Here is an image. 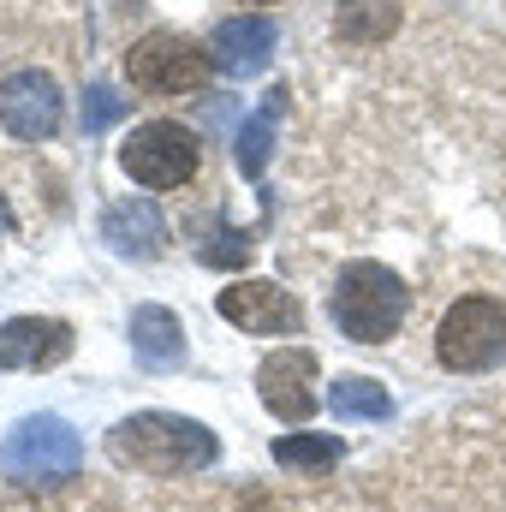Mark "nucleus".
Masks as SVG:
<instances>
[{
  "instance_id": "nucleus-1",
  "label": "nucleus",
  "mask_w": 506,
  "mask_h": 512,
  "mask_svg": "<svg viewBox=\"0 0 506 512\" xmlns=\"http://www.w3.org/2000/svg\"><path fill=\"white\" fill-rule=\"evenodd\" d=\"M108 453L131 471H149V477H185V471L215 465V435L197 417L137 411V417L108 429Z\"/></svg>"
},
{
  "instance_id": "nucleus-2",
  "label": "nucleus",
  "mask_w": 506,
  "mask_h": 512,
  "mask_svg": "<svg viewBox=\"0 0 506 512\" xmlns=\"http://www.w3.org/2000/svg\"><path fill=\"white\" fill-rule=\"evenodd\" d=\"M405 310H411V292H405V280L387 262H346L340 268V280H334V322H340L346 340H358V346L393 340Z\"/></svg>"
},
{
  "instance_id": "nucleus-3",
  "label": "nucleus",
  "mask_w": 506,
  "mask_h": 512,
  "mask_svg": "<svg viewBox=\"0 0 506 512\" xmlns=\"http://www.w3.org/2000/svg\"><path fill=\"white\" fill-rule=\"evenodd\" d=\"M78 465H84V441H78V429H72L66 417H54V411H36V417L12 423V435L0 441V471H6L12 483H24V489H54V483H66Z\"/></svg>"
},
{
  "instance_id": "nucleus-4",
  "label": "nucleus",
  "mask_w": 506,
  "mask_h": 512,
  "mask_svg": "<svg viewBox=\"0 0 506 512\" xmlns=\"http://www.w3.org/2000/svg\"><path fill=\"white\" fill-rule=\"evenodd\" d=\"M435 358L459 376H483L506 364V304L501 298H459L441 316L435 334Z\"/></svg>"
},
{
  "instance_id": "nucleus-5",
  "label": "nucleus",
  "mask_w": 506,
  "mask_h": 512,
  "mask_svg": "<svg viewBox=\"0 0 506 512\" xmlns=\"http://www.w3.org/2000/svg\"><path fill=\"white\" fill-rule=\"evenodd\" d=\"M209 72H215V60L179 30H149L126 48V78L143 96H197L209 84Z\"/></svg>"
},
{
  "instance_id": "nucleus-6",
  "label": "nucleus",
  "mask_w": 506,
  "mask_h": 512,
  "mask_svg": "<svg viewBox=\"0 0 506 512\" xmlns=\"http://www.w3.org/2000/svg\"><path fill=\"white\" fill-rule=\"evenodd\" d=\"M197 161H203L197 131L179 126V120H149V126L131 131L126 149H120V167L143 191H179V185H191Z\"/></svg>"
},
{
  "instance_id": "nucleus-7",
  "label": "nucleus",
  "mask_w": 506,
  "mask_h": 512,
  "mask_svg": "<svg viewBox=\"0 0 506 512\" xmlns=\"http://www.w3.org/2000/svg\"><path fill=\"white\" fill-rule=\"evenodd\" d=\"M60 120H66V102H60V84H54L48 72L24 66V72H12V78L0 84V126L12 131V137L48 143V137L60 131Z\"/></svg>"
},
{
  "instance_id": "nucleus-8",
  "label": "nucleus",
  "mask_w": 506,
  "mask_h": 512,
  "mask_svg": "<svg viewBox=\"0 0 506 512\" xmlns=\"http://www.w3.org/2000/svg\"><path fill=\"white\" fill-rule=\"evenodd\" d=\"M215 310L233 328H245V334H298L304 328V304L286 286H274V280H239V286H227L215 298Z\"/></svg>"
},
{
  "instance_id": "nucleus-9",
  "label": "nucleus",
  "mask_w": 506,
  "mask_h": 512,
  "mask_svg": "<svg viewBox=\"0 0 506 512\" xmlns=\"http://www.w3.org/2000/svg\"><path fill=\"white\" fill-rule=\"evenodd\" d=\"M256 387H262V405L286 423H304L316 411V352L304 346H286V352H268L262 370H256Z\"/></svg>"
},
{
  "instance_id": "nucleus-10",
  "label": "nucleus",
  "mask_w": 506,
  "mask_h": 512,
  "mask_svg": "<svg viewBox=\"0 0 506 512\" xmlns=\"http://www.w3.org/2000/svg\"><path fill=\"white\" fill-rule=\"evenodd\" d=\"M72 358V328L60 316H12L0 322V370H54Z\"/></svg>"
},
{
  "instance_id": "nucleus-11",
  "label": "nucleus",
  "mask_w": 506,
  "mask_h": 512,
  "mask_svg": "<svg viewBox=\"0 0 506 512\" xmlns=\"http://www.w3.org/2000/svg\"><path fill=\"white\" fill-rule=\"evenodd\" d=\"M209 60H215V72H227V78H256V72L274 60V24L256 18V12L221 18L215 36H209Z\"/></svg>"
},
{
  "instance_id": "nucleus-12",
  "label": "nucleus",
  "mask_w": 506,
  "mask_h": 512,
  "mask_svg": "<svg viewBox=\"0 0 506 512\" xmlns=\"http://www.w3.org/2000/svg\"><path fill=\"white\" fill-rule=\"evenodd\" d=\"M102 239H108L120 256L149 262V256H161V245H167V221L155 215L149 197H120V203L102 215Z\"/></svg>"
},
{
  "instance_id": "nucleus-13",
  "label": "nucleus",
  "mask_w": 506,
  "mask_h": 512,
  "mask_svg": "<svg viewBox=\"0 0 506 512\" xmlns=\"http://www.w3.org/2000/svg\"><path fill=\"white\" fill-rule=\"evenodd\" d=\"M131 334V352L149 364V370H173L179 358H185V328H179V316L173 310H161V304H137L126 322Z\"/></svg>"
},
{
  "instance_id": "nucleus-14",
  "label": "nucleus",
  "mask_w": 506,
  "mask_h": 512,
  "mask_svg": "<svg viewBox=\"0 0 506 512\" xmlns=\"http://www.w3.org/2000/svg\"><path fill=\"white\" fill-rule=\"evenodd\" d=\"M399 18H405L399 0H340V6H334L340 42H387V36L399 30Z\"/></svg>"
},
{
  "instance_id": "nucleus-15",
  "label": "nucleus",
  "mask_w": 506,
  "mask_h": 512,
  "mask_svg": "<svg viewBox=\"0 0 506 512\" xmlns=\"http://www.w3.org/2000/svg\"><path fill=\"white\" fill-rule=\"evenodd\" d=\"M274 120H280V90H274V96H262V108H256L251 120L239 126L233 161H239V173H245V179H262V167H268V149H274Z\"/></svg>"
},
{
  "instance_id": "nucleus-16",
  "label": "nucleus",
  "mask_w": 506,
  "mask_h": 512,
  "mask_svg": "<svg viewBox=\"0 0 506 512\" xmlns=\"http://www.w3.org/2000/svg\"><path fill=\"white\" fill-rule=\"evenodd\" d=\"M328 405H334V417H352V423H381L393 411L387 387L370 382V376H340V382L328 387Z\"/></svg>"
},
{
  "instance_id": "nucleus-17",
  "label": "nucleus",
  "mask_w": 506,
  "mask_h": 512,
  "mask_svg": "<svg viewBox=\"0 0 506 512\" xmlns=\"http://www.w3.org/2000/svg\"><path fill=\"white\" fill-rule=\"evenodd\" d=\"M340 453L346 447L334 435H280L274 441V465H286V471H334Z\"/></svg>"
},
{
  "instance_id": "nucleus-18",
  "label": "nucleus",
  "mask_w": 506,
  "mask_h": 512,
  "mask_svg": "<svg viewBox=\"0 0 506 512\" xmlns=\"http://www.w3.org/2000/svg\"><path fill=\"white\" fill-rule=\"evenodd\" d=\"M120 114H126V102H120L108 84H90V90H84V114H78V126H84V137H96V131L114 126Z\"/></svg>"
},
{
  "instance_id": "nucleus-19",
  "label": "nucleus",
  "mask_w": 506,
  "mask_h": 512,
  "mask_svg": "<svg viewBox=\"0 0 506 512\" xmlns=\"http://www.w3.org/2000/svg\"><path fill=\"white\" fill-rule=\"evenodd\" d=\"M251 256H256V239L239 233V227H227V233H215V239L203 245V262H209V268H245Z\"/></svg>"
},
{
  "instance_id": "nucleus-20",
  "label": "nucleus",
  "mask_w": 506,
  "mask_h": 512,
  "mask_svg": "<svg viewBox=\"0 0 506 512\" xmlns=\"http://www.w3.org/2000/svg\"><path fill=\"white\" fill-rule=\"evenodd\" d=\"M0 239H12V209H6V197H0Z\"/></svg>"
}]
</instances>
